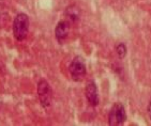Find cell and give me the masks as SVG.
Here are the masks:
<instances>
[{
  "label": "cell",
  "instance_id": "4",
  "mask_svg": "<svg viewBox=\"0 0 151 126\" xmlns=\"http://www.w3.org/2000/svg\"><path fill=\"white\" fill-rule=\"evenodd\" d=\"M127 120L124 106L120 103H116L111 107L109 115H108V124L111 126L122 125Z\"/></svg>",
  "mask_w": 151,
  "mask_h": 126
},
{
  "label": "cell",
  "instance_id": "3",
  "mask_svg": "<svg viewBox=\"0 0 151 126\" xmlns=\"http://www.w3.org/2000/svg\"><path fill=\"white\" fill-rule=\"evenodd\" d=\"M38 95L42 107L47 108L52 105V90L50 83L45 79H41L38 83Z\"/></svg>",
  "mask_w": 151,
  "mask_h": 126
},
{
  "label": "cell",
  "instance_id": "2",
  "mask_svg": "<svg viewBox=\"0 0 151 126\" xmlns=\"http://www.w3.org/2000/svg\"><path fill=\"white\" fill-rule=\"evenodd\" d=\"M69 72L74 81H81L84 79V77L87 74V69H86L85 60L81 56H77L72 60L69 66Z\"/></svg>",
  "mask_w": 151,
  "mask_h": 126
},
{
  "label": "cell",
  "instance_id": "9",
  "mask_svg": "<svg viewBox=\"0 0 151 126\" xmlns=\"http://www.w3.org/2000/svg\"><path fill=\"white\" fill-rule=\"evenodd\" d=\"M148 115L151 120V100H150V102H149V105H148Z\"/></svg>",
  "mask_w": 151,
  "mask_h": 126
},
{
  "label": "cell",
  "instance_id": "6",
  "mask_svg": "<svg viewBox=\"0 0 151 126\" xmlns=\"http://www.w3.org/2000/svg\"><path fill=\"white\" fill-rule=\"evenodd\" d=\"M69 32H70V23L68 20H60L55 28L56 39L59 43L63 42L67 39Z\"/></svg>",
  "mask_w": 151,
  "mask_h": 126
},
{
  "label": "cell",
  "instance_id": "8",
  "mask_svg": "<svg viewBox=\"0 0 151 126\" xmlns=\"http://www.w3.org/2000/svg\"><path fill=\"white\" fill-rule=\"evenodd\" d=\"M116 52L119 59H124V57L127 56V46L123 43H119L116 46Z\"/></svg>",
  "mask_w": 151,
  "mask_h": 126
},
{
  "label": "cell",
  "instance_id": "5",
  "mask_svg": "<svg viewBox=\"0 0 151 126\" xmlns=\"http://www.w3.org/2000/svg\"><path fill=\"white\" fill-rule=\"evenodd\" d=\"M85 95L87 97L88 102L91 106H98L100 102L99 98V92H98V87H96V82L93 80H90L86 86V90H85Z\"/></svg>",
  "mask_w": 151,
  "mask_h": 126
},
{
  "label": "cell",
  "instance_id": "1",
  "mask_svg": "<svg viewBox=\"0 0 151 126\" xmlns=\"http://www.w3.org/2000/svg\"><path fill=\"white\" fill-rule=\"evenodd\" d=\"M29 32V17L25 13H18L13 21V34L17 41H24Z\"/></svg>",
  "mask_w": 151,
  "mask_h": 126
},
{
  "label": "cell",
  "instance_id": "7",
  "mask_svg": "<svg viewBox=\"0 0 151 126\" xmlns=\"http://www.w3.org/2000/svg\"><path fill=\"white\" fill-rule=\"evenodd\" d=\"M64 15L68 17L69 23L70 21L71 23H76L81 17V9L76 4H71V6H69L67 8V10L64 12Z\"/></svg>",
  "mask_w": 151,
  "mask_h": 126
}]
</instances>
